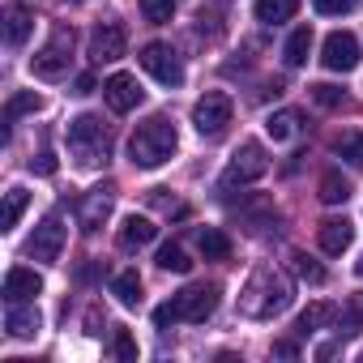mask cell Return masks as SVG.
Listing matches in <instances>:
<instances>
[{"instance_id":"obj_1","label":"cell","mask_w":363,"mask_h":363,"mask_svg":"<svg viewBox=\"0 0 363 363\" xmlns=\"http://www.w3.org/2000/svg\"><path fill=\"white\" fill-rule=\"evenodd\" d=\"M291 299H295L291 278L282 269H274V265H261V269H252V278H248V286L240 295V312L252 316V320H269V316L286 312Z\"/></svg>"},{"instance_id":"obj_2","label":"cell","mask_w":363,"mask_h":363,"mask_svg":"<svg viewBox=\"0 0 363 363\" xmlns=\"http://www.w3.org/2000/svg\"><path fill=\"white\" fill-rule=\"evenodd\" d=\"M175 150H179V133H175V124H171L167 116H150V120L137 124V133L128 137V158H133V167H141V171L162 167Z\"/></svg>"},{"instance_id":"obj_3","label":"cell","mask_w":363,"mask_h":363,"mask_svg":"<svg viewBox=\"0 0 363 363\" xmlns=\"http://www.w3.org/2000/svg\"><path fill=\"white\" fill-rule=\"evenodd\" d=\"M218 295H223V291H218L214 282H193V286H184L179 295H171L167 303L154 308V325H158V329H171V325H179V320L201 325L206 316H214Z\"/></svg>"},{"instance_id":"obj_4","label":"cell","mask_w":363,"mask_h":363,"mask_svg":"<svg viewBox=\"0 0 363 363\" xmlns=\"http://www.w3.org/2000/svg\"><path fill=\"white\" fill-rule=\"evenodd\" d=\"M65 141L77 167H103L111 158V133L99 116H73L65 128Z\"/></svg>"},{"instance_id":"obj_5","label":"cell","mask_w":363,"mask_h":363,"mask_svg":"<svg viewBox=\"0 0 363 363\" xmlns=\"http://www.w3.org/2000/svg\"><path fill=\"white\" fill-rule=\"evenodd\" d=\"M73 43H77V35H73V26H56L52 30V39L30 56V69H35V77H43V82H56V77H65L69 73V56H73Z\"/></svg>"},{"instance_id":"obj_6","label":"cell","mask_w":363,"mask_h":363,"mask_svg":"<svg viewBox=\"0 0 363 363\" xmlns=\"http://www.w3.org/2000/svg\"><path fill=\"white\" fill-rule=\"evenodd\" d=\"M265 171H269L265 145H261V141H244V145L231 154V167H227V175H223V184H218V189H223V193L235 189V184L244 189V184H252V179H261Z\"/></svg>"},{"instance_id":"obj_7","label":"cell","mask_w":363,"mask_h":363,"mask_svg":"<svg viewBox=\"0 0 363 363\" xmlns=\"http://www.w3.org/2000/svg\"><path fill=\"white\" fill-rule=\"evenodd\" d=\"M231 99L223 94V90H210L206 99H197V107H193V124H197V133L201 137H223L227 133V124H231Z\"/></svg>"},{"instance_id":"obj_8","label":"cell","mask_w":363,"mask_h":363,"mask_svg":"<svg viewBox=\"0 0 363 363\" xmlns=\"http://www.w3.org/2000/svg\"><path fill=\"white\" fill-rule=\"evenodd\" d=\"M141 69L154 82H162V86H179V82H184V65H179V56L167 43H145L141 48Z\"/></svg>"},{"instance_id":"obj_9","label":"cell","mask_w":363,"mask_h":363,"mask_svg":"<svg viewBox=\"0 0 363 363\" xmlns=\"http://www.w3.org/2000/svg\"><path fill=\"white\" fill-rule=\"evenodd\" d=\"M111 206H116V189H111V184L90 189V193L82 197V206H77V227H82L86 235H94V231L111 218Z\"/></svg>"},{"instance_id":"obj_10","label":"cell","mask_w":363,"mask_h":363,"mask_svg":"<svg viewBox=\"0 0 363 363\" xmlns=\"http://www.w3.org/2000/svg\"><path fill=\"white\" fill-rule=\"evenodd\" d=\"M60 248H65V223H60V214H48L35 227V235L26 244V257H35V261H60Z\"/></svg>"},{"instance_id":"obj_11","label":"cell","mask_w":363,"mask_h":363,"mask_svg":"<svg viewBox=\"0 0 363 363\" xmlns=\"http://www.w3.org/2000/svg\"><path fill=\"white\" fill-rule=\"evenodd\" d=\"M320 60H325V69H333V73H350V69L359 65V39H354L350 30H333V35L325 39V48H320Z\"/></svg>"},{"instance_id":"obj_12","label":"cell","mask_w":363,"mask_h":363,"mask_svg":"<svg viewBox=\"0 0 363 363\" xmlns=\"http://www.w3.org/2000/svg\"><path fill=\"white\" fill-rule=\"evenodd\" d=\"M103 99H107V107H111L116 116H124V111L141 107L145 90L137 86V77H133V73H111V77L103 82Z\"/></svg>"},{"instance_id":"obj_13","label":"cell","mask_w":363,"mask_h":363,"mask_svg":"<svg viewBox=\"0 0 363 363\" xmlns=\"http://www.w3.org/2000/svg\"><path fill=\"white\" fill-rule=\"evenodd\" d=\"M124 48H128V35H124L120 22H103L90 35V60H99V65H116L124 56Z\"/></svg>"},{"instance_id":"obj_14","label":"cell","mask_w":363,"mask_h":363,"mask_svg":"<svg viewBox=\"0 0 363 363\" xmlns=\"http://www.w3.org/2000/svg\"><path fill=\"white\" fill-rule=\"evenodd\" d=\"M316 240H320V248L329 257H342L350 248V240H354V227H350V218H325L316 227Z\"/></svg>"},{"instance_id":"obj_15","label":"cell","mask_w":363,"mask_h":363,"mask_svg":"<svg viewBox=\"0 0 363 363\" xmlns=\"http://www.w3.org/2000/svg\"><path fill=\"white\" fill-rule=\"evenodd\" d=\"M39 291H43V278H39L35 269H26V265H13V269L5 274V299H9V303L35 299Z\"/></svg>"},{"instance_id":"obj_16","label":"cell","mask_w":363,"mask_h":363,"mask_svg":"<svg viewBox=\"0 0 363 363\" xmlns=\"http://www.w3.org/2000/svg\"><path fill=\"white\" fill-rule=\"evenodd\" d=\"M5 329H9V337H35V333L43 329V316H39L35 303L26 308V299H22V303H9V312H5Z\"/></svg>"},{"instance_id":"obj_17","label":"cell","mask_w":363,"mask_h":363,"mask_svg":"<svg viewBox=\"0 0 363 363\" xmlns=\"http://www.w3.org/2000/svg\"><path fill=\"white\" fill-rule=\"evenodd\" d=\"M154 235H158V227H154L145 214H128L124 227H120V248H128V252H133V248H145Z\"/></svg>"},{"instance_id":"obj_18","label":"cell","mask_w":363,"mask_h":363,"mask_svg":"<svg viewBox=\"0 0 363 363\" xmlns=\"http://www.w3.org/2000/svg\"><path fill=\"white\" fill-rule=\"evenodd\" d=\"M333 320H337V308H333V303H308V308L299 312V320H295V333L308 337V333H316V329H325V325H333Z\"/></svg>"},{"instance_id":"obj_19","label":"cell","mask_w":363,"mask_h":363,"mask_svg":"<svg viewBox=\"0 0 363 363\" xmlns=\"http://www.w3.org/2000/svg\"><path fill=\"white\" fill-rule=\"evenodd\" d=\"M111 295H116L124 308H141V278H137V269H120V274L111 278Z\"/></svg>"},{"instance_id":"obj_20","label":"cell","mask_w":363,"mask_h":363,"mask_svg":"<svg viewBox=\"0 0 363 363\" xmlns=\"http://www.w3.org/2000/svg\"><path fill=\"white\" fill-rule=\"evenodd\" d=\"M295 9H299V0H257V22L278 26V22H291Z\"/></svg>"},{"instance_id":"obj_21","label":"cell","mask_w":363,"mask_h":363,"mask_svg":"<svg viewBox=\"0 0 363 363\" xmlns=\"http://www.w3.org/2000/svg\"><path fill=\"white\" fill-rule=\"evenodd\" d=\"M308 52H312V26H299V30L286 39V48H282V60H286L291 69H299V65H308Z\"/></svg>"},{"instance_id":"obj_22","label":"cell","mask_w":363,"mask_h":363,"mask_svg":"<svg viewBox=\"0 0 363 363\" xmlns=\"http://www.w3.org/2000/svg\"><path fill=\"white\" fill-rule=\"evenodd\" d=\"M350 179H342L337 171H329V175H320V201L325 206H342V201H350Z\"/></svg>"},{"instance_id":"obj_23","label":"cell","mask_w":363,"mask_h":363,"mask_svg":"<svg viewBox=\"0 0 363 363\" xmlns=\"http://www.w3.org/2000/svg\"><path fill=\"white\" fill-rule=\"evenodd\" d=\"M265 133H269L274 141H286V137H295V133H299V111H291V107L274 111V116L265 120Z\"/></svg>"},{"instance_id":"obj_24","label":"cell","mask_w":363,"mask_h":363,"mask_svg":"<svg viewBox=\"0 0 363 363\" xmlns=\"http://www.w3.org/2000/svg\"><path fill=\"white\" fill-rule=\"evenodd\" d=\"M26 35H30V13L13 5V9L5 13V39H9V48H22Z\"/></svg>"},{"instance_id":"obj_25","label":"cell","mask_w":363,"mask_h":363,"mask_svg":"<svg viewBox=\"0 0 363 363\" xmlns=\"http://www.w3.org/2000/svg\"><path fill=\"white\" fill-rule=\"evenodd\" d=\"M43 107V99L35 94V90H22V94H13L9 103H5V128L18 120V116H30V111H39Z\"/></svg>"},{"instance_id":"obj_26","label":"cell","mask_w":363,"mask_h":363,"mask_svg":"<svg viewBox=\"0 0 363 363\" xmlns=\"http://www.w3.org/2000/svg\"><path fill=\"white\" fill-rule=\"evenodd\" d=\"M201 252H206V261H227L231 257V240L218 227H206L201 231Z\"/></svg>"},{"instance_id":"obj_27","label":"cell","mask_w":363,"mask_h":363,"mask_svg":"<svg viewBox=\"0 0 363 363\" xmlns=\"http://www.w3.org/2000/svg\"><path fill=\"white\" fill-rule=\"evenodd\" d=\"M26 189H9L5 193V214H0V231H13L18 227V218H22V210H26Z\"/></svg>"},{"instance_id":"obj_28","label":"cell","mask_w":363,"mask_h":363,"mask_svg":"<svg viewBox=\"0 0 363 363\" xmlns=\"http://www.w3.org/2000/svg\"><path fill=\"white\" fill-rule=\"evenodd\" d=\"M158 265H162L167 274H189V269H193L189 252L179 248V244H162V248H158Z\"/></svg>"},{"instance_id":"obj_29","label":"cell","mask_w":363,"mask_h":363,"mask_svg":"<svg viewBox=\"0 0 363 363\" xmlns=\"http://www.w3.org/2000/svg\"><path fill=\"white\" fill-rule=\"evenodd\" d=\"M179 9V0H141V18L145 22H154V26H162V22H171V13Z\"/></svg>"},{"instance_id":"obj_30","label":"cell","mask_w":363,"mask_h":363,"mask_svg":"<svg viewBox=\"0 0 363 363\" xmlns=\"http://www.w3.org/2000/svg\"><path fill=\"white\" fill-rule=\"evenodd\" d=\"M337 154H342L350 167H363V133H342V137H337Z\"/></svg>"},{"instance_id":"obj_31","label":"cell","mask_w":363,"mask_h":363,"mask_svg":"<svg viewBox=\"0 0 363 363\" xmlns=\"http://www.w3.org/2000/svg\"><path fill=\"white\" fill-rule=\"evenodd\" d=\"M291 265H295V274H299L303 282H312V286H320V282H325V269H320L308 252H295V257H291Z\"/></svg>"},{"instance_id":"obj_32","label":"cell","mask_w":363,"mask_h":363,"mask_svg":"<svg viewBox=\"0 0 363 363\" xmlns=\"http://www.w3.org/2000/svg\"><path fill=\"white\" fill-rule=\"evenodd\" d=\"M111 354L124 359V363H137V342H133L128 329H116V333H111Z\"/></svg>"},{"instance_id":"obj_33","label":"cell","mask_w":363,"mask_h":363,"mask_svg":"<svg viewBox=\"0 0 363 363\" xmlns=\"http://www.w3.org/2000/svg\"><path fill=\"white\" fill-rule=\"evenodd\" d=\"M312 99H316L320 107H342V103H346V94H342L337 86H329V82H316V86H312Z\"/></svg>"},{"instance_id":"obj_34","label":"cell","mask_w":363,"mask_h":363,"mask_svg":"<svg viewBox=\"0 0 363 363\" xmlns=\"http://www.w3.org/2000/svg\"><path fill=\"white\" fill-rule=\"evenodd\" d=\"M312 5H316V13H346V9H354V0H312Z\"/></svg>"},{"instance_id":"obj_35","label":"cell","mask_w":363,"mask_h":363,"mask_svg":"<svg viewBox=\"0 0 363 363\" xmlns=\"http://www.w3.org/2000/svg\"><path fill=\"white\" fill-rule=\"evenodd\" d=\"M30 171H39V175H56V154H39V158H30Z\"/></svg>"},{"instance_id":"obj_36","label":"cell","mask_w":363,"mask_h":363,"mask_svg":"<svg viewBox=\"0 0 363 363\" xmlns=\"http://www.w3.org/2000/svg\"><path fill=\"white\" fill-rule=\"evenodd\" d=\"M274 354H282V359H295L299 350H295V342H274Z\"/></svg>"},{"instance_id":"obj_37","label":"cell","mask_w":363,"mask_h":363,"mask_svg":"<svg viewBox=\"0 0 363 363\" xmlns=\"http://www.w3.org/2000/svg\"><path fill=\"white\" fill-rule=\"evenodd\" d=\"M90 90H94V77H90V73H82V77H77V94H90Z\"/></svg>"},{"instance_id":"obj_38","label":"cell","mask_w":363,"mask_h":363,"mask_svg":"<svg viewBox=\"0 0 363 363\" xmlns=\"http://www.w3.org/2000/svg\"><path fill=\"white\" fill-rule=\"evenodd\" d=\"M73 5H82V0H73Z\"/></svg>"}]
</instances>
